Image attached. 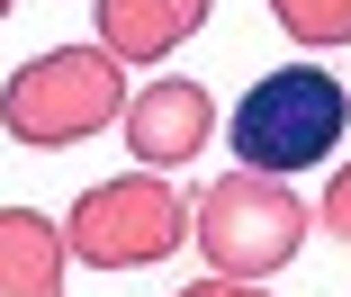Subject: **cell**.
Listing matches in <instances>:
<instances>
[{
	"label": "cell",
	"mask_w": 351,
	"mask_h": 297,
	"mask_svg": "<svg viewBox=\"0 0 351 297\" xmlns=\"http://www.w3.org/2000/svg\"><path fill=\"white\" fill-rule=\"evenodd\" d=\"M117 108H126V63L99 45H54L0 82V126L27 154H73L99 126H117Z\"/></svg>",
	"instance_id": "1"
},
{
	"label": "cell",
	"mask_w": 351,
	"mask_h": 297,
	"mask_svg": "<svg viewBox=\"0 0 351 297\" xmlns=\"http://www.w3.org/2000/svg\"><path fill=\"white\" fill-rule=\"evenodd\" d=\"M342 126H351V91L333 82V72H315V63H279V72H261V82L234 99V117H226L243 171H270V180L315 171L333 144H342Z\"/></svg>",
	"instance_id": "2"
},
{
	"label": "cell",
	"mask_w": 351,
	"mask_h": 297,
	"mask_svg": "<svg viewBox=\"0 0 351 297\" xmlns=\"http://www.w3.org/2000/svg\"><path fill=\"white\" fill-rule=\"evenodd\" d=\"M315 226V207L289 189V180H270V171H226V180H207L189 198V235L207 252V270L217 279H270V270H289L298 243Z\"/></svg>",
	"instance_id": "3"
},
{
	"label": "cell",
	"mask_w": 351,
	"mask_h": 297,
	"mask_svg": "<svg viewBox=\"0 0 351 297\" xmlns=\"http://www.w3.org/2000/svg\"><path fill=\"white\" fill-rule=\"evenodd\" d=\"M63 226V261H90V270H154L189 243V198L162 180V171H117L99 189L73 198Z\"/></svg>",
	"instance_id": "4"
},
{
	"label": "cell",
	"mask_w": 351,
	"mask_h": 297,
	"mask_svg": "<svg viewBox=\"0 0 351 297\" xmlns=\"http://www.w3.org/2000/svg\"><path fill=\"white\" fill-rule=\"evenodd\" d=\"M117 135H126V154L145 171H180V163L207 154V135H217V99H207V82H189V72H162V82H145L117 108Z\"/></svg>",
	"instance_id": "5"
},
{
	"label": "cell",
	"mask_w": 351,
	"mask_h": 297,
	"mask_svg": "<svg viewBox=\"0 0 351 297\" xmlns=\"http://www.w3.org/2000/svg\"><path fill=\"white\" fill-rule=\"evenodd\" d=\"M90 10H99V54H117V63H162V54H180V45L207 27L217 0H90Z\"/></svg>",
	"instance_id": "6"
},
{
	"label": "cell",
	"mask_w": 351,
	"mask_h": 297,
	"mask_svg": "<svg viewBox=\"0 0 351 297\" xmlns=\"http://www.w3.org/2000/svg\"><path fill=\"white\" fill-rule=\"evenodd\" d=\"M0 297H63V226L36 207H0Z\"/></svg>",
	"instance_id": "7"
},
{
	"label": "cell",
	"mask_w": 351,
	"mask_h": 297,
	"mask_svg": "<svg viewBox=\"0 0 351 297\" xmlns=\"http://www.w3.org/2000/svg\"><path fill=\"white\" fill-rule=\"evenodd\" d=\"M270 19L298 45H351V0H270Z\"/></svg>",
	"instance_id": "8"
},
{
	"label": "cell",
	"mask_w": 351,
	"mask_h": 297,
	"mask_svg": "<svg viewBox=\"0 0 351 297\" xmlns=\"http://www.w3.org/2000/svg\"><path fill=\"white\" fill-rule=\"evenodd\" d=\"M315 216H324V226H333V235L351 243V163L333 171V189H324V207H315Z\"/></svg>",
	"instance_id": "9"
},
{
	"label": "cell",
	"mask_w": 351,
	"mask_h": 297,
	"mask_svg": "<svg viewBox=\"0 0 351 297\" xmlns=\"http://www.w3.org/2000/svg\"><path fill=\"white\" fill-rule=\"evenodd\" d=\"M180 297H270V288H252V279H198V288H180Z\"/></svg>",
	"instance_id": "10"
},
{
	"label": "cell",
	"mask_w": 351,
	"mask_h": 297,
	"mask_svg": "<svg viewBox=\"0 0 351 297\" xmlns=\"http://www.w3.org/2000/svg\"><path fill=\"white\" fill-rule=\"evenodd\" d=\"M10 10H19V0H0V19H10Z\"/></svg>",
	"instance_id": "11"
}]
</instances>
